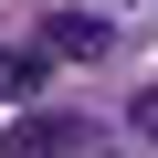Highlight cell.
Returning a JSON list of instances; mask_svg holds the SVG:
<instances>
[{"label":"cell","mask_w":158,"mask_h":158,"mask_svg":"<svg viewBox=\"0 0 158 158\" xmlns=\"http://www.w3.org/2000/svg\"><path fill=\"white\" fill-rule=\"evenodd\" d=\"M11 158H85V116H53V106L21 116L11 127Z\"/></svg>","instance_id":"cell-1"},{"label":"cell","mask_w":158,"mask_h":158,"mask_svg":"<svg viewBox=\"0 0 158 158\" xmlns=\"http://www.w3.org/2000/svg\"><path fill=\"white\" fill-rule=\"evenodd\" d=\"M42 53H63V63H95V53H116V32H106L95 11H53V21H42Z\"/></svg>","instance_id":"cell-2"},{"label":"cell","mask_w":158,"mask_h":158,"mask_svg":"<svg viewBox=\"0 0 158 158\" xmlns=\"http://www.w3.org/2000/svg\"><path fill=\"white\" fill-rule=\"evenodd\" d=\"M42 74H53V53L42 42H11V53H0V95H32Z\"/></svg>","instance_id":"cell-3"},{"label":"cell","mask_w":158,"mask_h":158,"mask_svg":"<svg viewBox=\"0 0 158 158\" xmlns=\"http://www.w3.org/2000/svg\"><path fill=\"white\" fill-rule=\"evenodd\" d=\"M127 127H137V137H148V148H158V85H148V95H137V106H127Z\"/></svg>","instance_id":"cell-4"}]
</instances>
